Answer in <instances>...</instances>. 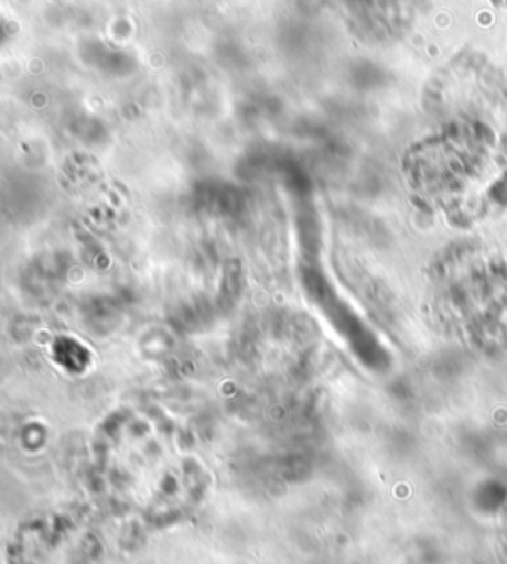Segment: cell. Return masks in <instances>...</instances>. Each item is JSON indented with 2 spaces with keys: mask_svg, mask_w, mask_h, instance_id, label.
<instances>
[{
  "mask_svg": "<svg viewBox=\"0 0 507 564\" xmlns=\"http://www.w3.org/2000/svg\"><path fill=\"white\" fill-rule=\"evenodd\" d=\"M442 302L462 332L474 339L507 335V275L488 260L452 263L442 278Z\"/></svg>",
  "mask_w": 507,
  "mask_h": 564,
  "instance_id": "7a4b0ae2",
  "label": "cell"
},
{
  "mask_svg": "<svg viewBox=\"0 0 507 564\" xmlns=\"http://www.w3.org/2000/svg\"><path fill=\"white\" fill-rule=\"evenodd\" d=\"M414 191L449 215L478 216L506 183L498 153L470 133L432 139L410 156Z\"/></svg>",
  "mask_w": 507,
  "mask_h": 564,
  "instance_id": "6da1fadb",
  "label": "cell"
}]
</instances>
